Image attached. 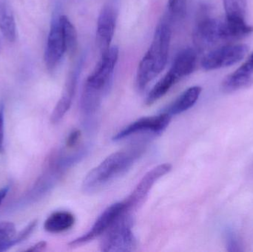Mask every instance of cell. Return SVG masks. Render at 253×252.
I'll use <instances>...</instances> for the list:
<instances>
[{"label": "cell", "mask_w": 253, "mask_h": 252, "mask_svg": "<svg viewBox=\"0 0 253 252\" xmlns=\"http://www.w3.org/2000/svg\"><path fill=\"white\" fill-rule=\"evenodd\" d=\"M253 33V26L245 20L217 19L208 15L200 16L193 32L195 45L201 50L219 44L236 41Z\"/></svg>", "instance_id": "obj_1"}, {"label": "cell", "mask_w": 253, "mask_h": 252, "mask_svg": "<svg viewBox=\"0 0 253 252\" xmlns=\"http://www.w3.org/2000/svg\"><path fill=\"white\" fill-rule=\"evenodd\" d=\"M143 151L144 149L139 146L111 154L89 172L83 180V191L86 193H93L108 186L126 173L141 156Z\"/></svg>", "instance_id": "obj_2"}, {"label": "cell", "mask_w": 253, "mask_h": 252, "mask_svg": "<svg viewBox=\"0 0 253 252\" xmlns=\"http://www.w3.org/2000/svg\"><path fill=\"white\" fill-rule=\"evenodd\" d=\"M171 34L169 24L165 22L159 24L150 47L138 65L135 83L140 91L144 90L149 83L165 69L168 62Z\"/></svg>", "instance_id": "obj_3"}, {"label": "cell", "mask_w": 253, "mask_h": 252, "mask_svg": "<svg viewBox=\"0 0 253 252\" xmlns=\"http://www.w3.org/2000/svg\"><path fill=\"white\" fill-rule=\"evenodd\" d=\"M132 213L126 211L104 233L100 248L105 252H129L136 247V240L132 232Z\"/></svg>", "instance_id": "obj_4"}, {"label": "cell", "mask_w": 253, "mask_h": 252, "mask_svg": "<svg viewBox=\"0 0 253 252\" xmlns=\"http://www.w3.org/2000/svg\"><path fill=\"white\" fill-rule=\"evenodd\" d=\"M118 58L119 48L117 46L111 47L108 51L102 54L96 69L89 75L84 87L105 96L109 90Z\"/></svg>", "instance_id": "obj_5"}, {"label": "cell", "mask_w": 253, "mask_h": 252, "mask_svg": "<svg viewBox=\"0 0 253 252\" xmlns=\"http://www.w3.org/2000/svg\"><path fill=\"white\" fill-rule=\"evenodd\" d=\"M249 47L245 44H227L211 50L202 59L205 71L227 68L241 62L247 56Z\"/></svg>", "instance_id": "obj_6"}, {"label": "cell", "mask_w": 253, "mask_h": 252, "mask_svg": "<svg viewBox=\"0 0 253 252\" xmlns=\"http://www.w3.org/2000/svg\"><path fill=\"white\" fill-rule=\"evenodd\" d=\"M172 169L169 164H163L156 166L150 171L147 172L137 185L132 193L125 201L126 211L132 213L139 208L144 200L147 198L150 189L159 179L168 174Z\"/></svg>", "instance_id": "obj_7"}, {"label": "cell", "mask_w": 253, "mask_h": 252, "mask_svg": "<svg viewBox=\"0 0 253 252\" xmlns=\"http://www.w3.org/2000/svg\"><path fill=\"white\" fill-rule=\"evenodd\" d=\"M126 210L124 201L113 204L101 214L89 232L71 241L69 245L72 247H79L93 241L101 235H103L113 223L118 218L119 216Z\"/></svg>", "instance_id": "obj_8"}, {"label": "cell", "mask_w": 253, "mask_h": 252, "mask_svg": "<svg viewBox=\"0 0 253 252\" xmlns=\"http://www.w3.org/2000/svg\"><path fill=\"white\" fill-rule=\"evenodd\" d=\"M65 53L66 46L59 22V16H56L53 18L50 25L44 53V61L47 69L50 71H54Z\"/></svg>", "instance_id": "obj_9"}, {"label": "cell", "mask_w": 253, "mask_h": 252, "mask_svg": "<svg viewBox=\"0 0 253 252\" xmlns=\"http://www.w3.org/2000/svg\"><path fill=\"white\" fill-rule=\"evenodd\" d=\"M171 117L172 116L169 114L162 112L159 115L139 118L119 132L113 139L117 142V141H120L129 137L135 133H142V132L162 133L169 125Z\"/></svg>", "instance_id": "obj_10"}, {"label": "cell", "mask_w": 253, "mask_h": 252, "mask_svg": "<svg viewBox=\"0 0 253 252\" xmlns=\"http://www.w3.org/2000/svg\"><path fill=\"white\" fill-rule=\"evenodd\" d=\"M83 59H82L76 68L70 72L62 96L59 102L56 104V107L53 109L50 116V121L53 124H57L65 116L72 105L73 99L77 89V82H78L79 76L81 72L83 67Z\"/></svg>", "instance_id": "obj_11"}, {"label": "cell", "mask_w": 253, "mask_h": 252, "mask_svg": "<svg viewBox=\"0 0 253 252\" xmlns=\"http://www.w3.org/2000/svg\"><path fill=\"white\" fill-rule=\"evenodd\" d=\"M253 86V52L246 62L227 75L221 83V91L233 93Z\"/></svg>", "instance_id": "obj_12"}, {"label": "cell", "mask_w": 253, "mask_h": 252, "mask_svg": "<svg viewBox=\"0 0 253 252\" xmlns=\"http://www.w3.org/2000/svg\"><path fill=\"white\" fill-rule=\"evenodd\" d=\"M116 22L117 16L114 9L111 6H105L99 13L96 29V41L102 54L111 48Z\"/></svg>", "instance_id": "obj_13"}, {"label": "cell", "mask_w": 253, "mask_h": 252, "mask_svg": "<svg viewBox=\"0 0 253 252\" xmlns=\"http://www.w3.org/2000/svg\"><path fill=\"white\" fill-rule=\"evenodd\" d=\"M197 53L195 49L187 47L177 54L169 71L181 80L191 74L196 69Z\"/></svg>", "instance_id": "obj_14"}, {"label": "cell", "mask_w": 253, "mask_h": 252, "mask_svg": "<svg viewBox=\"0 0 253 252\" xmlns=\"http://www.w3.org/2000/svg\"><path fill=\"white\" fill-rule=\"evenodd\" d=\"M202 91V88L199 86L190 87L180 95L163 112L172 116L188 110L197 102Z\"/></svg>", "instance_id": "obj_15"}, {"label": "cell", "mask_w": 253, "mask_h": 252, "mask_svg": "<svg viewBox=\"0 0 253 252\" xmlns=\"http://www.w3.org/2000/svg\"><path fill=\"white\" fill-rule=\"evenodd\" d=\"M75 221V217L72 213L66 211L56 212L44 221V229L49 233H62L72 228Z\"/></svg>", "instance_id": "obj_16"}, {"label": "cell", "mask_w": 253, "mask_h": 252, "mask_svg": "<svg viewBox=\"0 0 253 252\" xmlns=\"http://www.w3.org/2000/svg\"><path fill=\"white\" fill-rule=\"evenodd\" d=\"M0 31L7 41H15L16 37V21L10 4L0 0Z\"/></svg>", "instance_id": "obj_17"}, {"label": "cell", "mask_w": 253, "mask_h": 252, "mask_svg": "<svg viewBox=\"0 0 253 252\" xmlns=\"http://www.w3.org/2000/svg\"><path fill=\"white\" fill-rule=\"evenodd\" d=\"M180 80L171 72L168 71L153 87L146 98L145 104L148 106L163 97L170 90L172 86L175 85Z\"/></svg>", "instance_id": "obj_18"}, {"label": "cell", "mask_w": 253, "mask_h": 252, "mask_svg": "<svg viewBox=\"0 0 253 252\" xmlns=\"http://www.w3.org/2000/svg\"><path fill=\"white\" fill-rule=\"evenodd\" d=\"M61 28H62V34L66 46V53L73 55L77 51L78 46V36H77V30L73 25L72 22L68 19V16L62 15L59 16Z\"/></svg>", "instance_id": "obj_19"}, {"label": "cell", "mask_w": 253, "mask_h": 252, "mask_svg": "<svg viewBox=\"0 0 253 252\" xmlns=\"http://www.w3.org/2000/svg\"><path fill=\"white\" fill-rule=\"evenodd\" d=\"M226 18L233 20H245L247 0H223Z\"/></svg>", "instance_id": "obj_20"}, {"label": "cell", "mask_w": 253, "mask_h": 252, "mask_svg": "<svg viewBox=\"0 0 253 252\" xmlns=\"http://www.w3.org/2000/svg\"><path fill=\"white\" fill-rule=\"evenodd\" d=\"M16 235V228L10 222L0 223V252L10 248V241Z\"/></svg>", "instance_id": "obj_21"}, {"label": "cell", "mask_w": 253, "mask_h": 252, "mask_svg": "<svg viewBox=\"0 0 253 252\" xmlns=\"http://www.w3.org/2000/svg\"><path fill=\"white\" fill-rule=\"evenodd\" d=\"M168 7L172 19H184L187 14V0H168Z\"/></svg>", "instance_id": "obj_22"}, {"label": "cell", "mask_w": 253, "mask_h": 252, "mask_svg": "<svg viewBox=\"0 0 253 252\" xmlns=\"http://www.w3.org/2000/svg\"><path fill=\"white\" fill-rule=\"evenodd\" d=\"M224 239H225V244L227 251L233 252L242 251L237 235L232 229H227L225 231Z\"/></svg>", "instance_id": "obj_23"}, {"label": "cell", "mask_w": 253, "mask_h": 252, "mask_svg": "<svg viewBox=\"0 0 253 252\" xmlns=\"http://www.w3.org/2000/svg\"><path fill=\"white\" fill-rule=\"evenodd\" d=\"M37 225V220H34V221L31 222L30 224H28V226L23 229V230L21 231L18 235H15L14 238H13V240L10 241V247L25 241V240L26 239V238H28L31 233H32L33 231L35 229Z\"/></svg>", "instance_id": "obj_24"}, {"label": "cell", "mask_w": 253, "mask_h": 252, "mask_svg": "<svg viewBox=\"0 0 253 252\" xmlns=\"http://www.w3.org/2000/svg\"><path fill=\"white\" fill-rule=\"evenodd\" d=\"M80 136H81V132L78 130H74L72 133H70L66 140L67 147H75L80 142Z\"/></svg>", "instance_id": "obj_25"}, {"label": "cell", "mask_w": 253, "mask_h": 252, "mask_svg": "<svg viewBox=\"0 0 253 252\" xmlns=\"http://www.w3.org/2000/svg\"><path fill=\"white\" fill-rule=\"evenodd\" d=\"M4 106L0 105V153L3 151L4 136Z\"/></svg>", "instance_id": "obj_26"}, {"label": "cell", "mask_w": 253, "mask_h": 252, "mask_svg": "<svg viewBox=\"0 0 253 252\" xmlns=\"http://www.w3.org/2000/svg\"><path fill=\"white\" fill-rule=\"evenodd\" d=\"M46 245H47V244H46L45 242H44V241H42V242L38 243V244L33 246V247H31V248L28 249V251H42V250H43L44 248H45Z\"/></svg>", "instance_id": "obj_27"}, {"label": "cell", "mask_w": 253, "mask_h": 252, "mask_svg": "<svg viewBox=\"0 0 253 252\" xmlns=\"http://www.w3.org/2000/svg\"><path fill=\"white\" fill-rule=\"evenodd\" d=\"M9 191V186H6L0 189V207H1V204H2L3 201H4L5 197L7 196V192Z\"/></svg>", "instance_id": "obj_28"}]
</instances>
